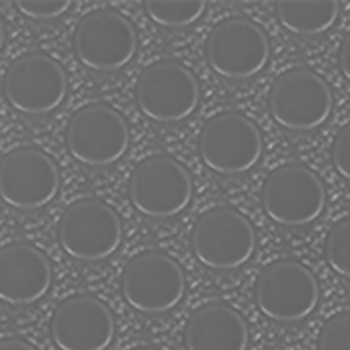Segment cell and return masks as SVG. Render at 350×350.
<instances>
[{"mask_svg":"<svg viewBox=\"0 0 350 350\" xmlns=\"http://www.w3.org/2000/svg\"><path fill=\"white\" fill-rule=\"evenodd\" d=\"M254 299L258 310L273 322L297 324L320 306L316 275L295 258H281L262 269L256 279Z\"/></svg>","mask_w":350,"mask_h":350,"instance_id":"obj_1","label":"cell"},{"mask_svg":"<svg viewBox=\"0 0 350 350\" xmlns=\"http://www.w3.org/2000/svg\"><path fill=\"white\" fill-rule=\"evenodd\" d=\"M334 109L330 84L308 68H293L277 76L269 92V111L275 123L293 133L322 127Z\"/></svg>","mask_w":350,"mask_h":350,"instance_id":"obj_2","label":"cell"},{"mask_svg":"<svg viewBox=\"0 0 350 350\" xmlns=\"http://www.w3.org/2000/svg\"><path fill=\"white\" fill-rule=\"evenodd\" d=\"M262 209L283 228H306L326 209L324 180L306 164L291 162L275 168L262 185Z\"/></svg>","mask_w":350,"mask_h":350,"instance_id":"obj_3","label":"cell"},{"mask_svg":"<svg viewBox=\"0 0 350 350\" xmlns=\"http://www.w3.org/2000/svg\"><path fill=\"white\" fill-rule=\"evenodd\" d=\"M191 246L203 267L228 273L250 262L256 252V232L238 209L215 207L197 219Z\"/></svg>","mask_w":350,"mask_h":350,"instance_id":"obj_4","label":"cell"},{"mask_svg":"<svg viewBox=\"0 0 350 350\" xmlns=\"http://www.w3.org/2000/svg\"><path fill=\"white\" fill-rule=\"evenodd\" d=\"M262 148L265 142L256 123L236 111L211 117L199 135L203 164L224 176L250 172L260 162Z\"/></svg>","mask_w":350,"mask_h":350,"instance_id":"obj_5","label":"cell"},{"mask_svg":"<svg viewBox=\"0 0 350 350\" xmlns=\"http://www.w3.org/2000/svg\"><path fill=\"white\" fill-rule=\"evenodd\" d=\"M205 55L215 74L228 80H250L271 62V41L260 25L246 16L217 23L205 43Z\"/></svg>","mask_w":350,"mask_h":350,"instance_id":"obj_6","label":"cell"},{"mask_svg":"<svg viewBox=\"0 0 350 350\" xmlns=\"http://www.w3.org/2000/svg\"><path fill=\"white\" fill-rule=\"evenodd\" d=\"M127 306L139 314L172 312L185 297L187 279L180 265L164 252L150 250L131 258L121 277Z\"/></svg>","mask_w":350,"mask_h":350,"instance_id":"obj_7","label":"cell"},{"mask_svg":"<svg viewBox=\"0 0 350 350\" xmlns=\"http://www.w3.org/2000/svg\"><path fill=\"white\" fill-rule=\"evenodd\" d=\"M59 246L80 262H100L113 256L123 240L121 217L98 199L72 203L57 226Z\"/></svg>","mask_w":350,"mask_h":350,"instance_id":"obj_8","label":"cell"},{"mask_svg":"<svg viewBox=\"0 0 350 350\" xmlns=\"http://www.w3.org/2000/svg\"><path fill=\"white\" fill-rule=\"evenodd\" d=\"M129 199L146 217H176L191 205V174L172 156H150L135 166L129 178Z\"/></svg>","mask_w":350,"mask_h":350,"instance_id":"obj_9","label":"cell"},{"mask_svg":"<svg viewBox=\"0 0 350 350\" xmlns=\"http://www.w3.org/2000/svg\"><path fill=\"white\" fill-rule=\"evenodd\" d=\"M137 107L156 123H180L189 119L201 100L195 74L176 59H160L148 66L137 80Z\"/></svg>","mask_w":350,"mask_h":350,"instance_id":"obj_10","label":"cell"},{"mask_svg":"<svg viewBox=\"0 0 350 350\" xmlns=\"http://www.w3.org/2000/svg\"><path fill=\"white\" fill-rule=\"evenodd\" d=\"M131 133L125 117L109 105H88L68 123L66 144L76 162L105 168L119 162L129 148Z\"/></svg>","mask_w":350,"mask_h":350,"instance_id":"obj_11","label":"cell"},{"mask_svg":"<svg viewBox=\"0 0 350 350\" xmlns=\"http://www.w3.org/2000/svg\"><path fill=\"white\" fill-rule=\"evenodd\" d=\"M137 49V33L127 16L117 10H92L76 27L74 53L94 72L123 70Z\"/></svg>","mask_w":350,"mask_h":350,"instance_id":"obj_12","label":"cell"},{"mask_svg":"<svg viewBox=\"0 0 350 350\" xmlns=\"http://www.w3.org/2000/svg\"><path fill=\"white\" fill-rule=\"evenodd\" d=\"M66 94V70L45 53H25L16 57L4 76V96L21 115H49L64 103Z\"/></svg>","mask_w":350,"mask_h":350,"instance_id":"obj_13","label":"cell"},{"mask_svg":"<svg viewBox=\"0 0 350 350\" xmlns=\"http://www.w3.org/2000/svg\"><path fill=\"white\" fill-rule=\"evenodd\" d=\"M59 191V170L41 150L25 146L8 152L0 162V199L21 211L49 205Z\"/></svg>","mask_w":350,"mask_h":350,"instance_id":"obj_14","label":"cell"},{"mask_svg":"<svg viewBox=\"0 0 350 350\" xmlns=\"http://www.w3.org/2000/svg\"><path fill=\"white\" fill-rule=\"evenodd\" d=\"M51 338L59 350H107L115 340V318L94 295H72L53 312Z\"/></svg>","mask_w":350,"mask_h":350,"instance_id":"obj_15","label":"cell"},{"mask_svg":"<svg viewBox=\"0 0 350 350\" xmlns=\"http://www.w3.org/2000/svg\"><path fill=\"white\" fill-rule=\"evenodd\" d=\"M51 262L29 242L0 248V301L33 306L51 289Z\"/></svg>","mask_w":350,"mask_h":350,"instance_id":"obj_16","label":"cell"},{"mask_svg":"<svg viewBox=\"0 0 350 350\" xmlns=\"http://www.w3.org/2000/svg\"><path fill=\"white\" fill-rule=\"evenodd\" d=\"M250 332L240 312L221 301L197 308L185 326L187 350H248Z\"/></svg>","mask_w":350,"mask_h":350,"instance_id":"obj_17","label":"cell"},{"mask_svg":"<svg viewBox=\"0 0 350 350\" xmlns=\"http://www.w3.org/2000/svg\"><path fill=\"white\" fill-rule=\"evenodd\" d=\"M340 14L336 0H283L277 2L281 27L297 37H316L330 31Z\"/></svg>","mask_w":350,"mask_h":350,"instance_id":"obj_18","label":"cell"},{"mask_svg":"<svg viewBox=\"0 0 350 350\" xmlns=\"http://www.w3.org/2000/svg\"><path fill=\"white\" fill-rule=\"evenodd\" d=\"M144 8L156 25L183 29L195 25L207 10V4L203 0H148Z\"/></svg>","mask_w":350,"mask_h":350,"instance_id":"obj_19","label":"cell"},{"mask_svg":"<svg viewBox=\"0 0 350 350\" xmlns=\"http://www.w3.org/2000/svg\"><path fill=\"white\" fill-rule=\"evenodd\" d=\"M326 260L336 275L350 279V217L332 226L326 238Z\"/></svg>","mask_w":350,"mask_h":350,"instance_id":"obj_20","label":"cell"},{"mask_svg":"<svg viewBox=\"0 0 350 350\" xmlns=\"http://www.w3.org/2000/svg\"><path fill=\"white\" fill-rule=\"evenodd\" d=\"M318 350H350V312H340L324 324Z\"/></svg>","mask_w":350,"mask_h":350,"instance_id":"obj_21","label":"cell"},{"mask_svg":"<svg viewBox=\"0 0 350 350\" xmlns=\"http://www.w3.org/2000/svg\"><path fill=\"white\" fill-rule=\"evenodd\" d=\"M72 6L70 0H16V10L35 21H51Z\"/></svg>","mask_w":350,"mask_h":350,"instance_id":"obj_22","label":"cell"},{"mask_svg":"<svg viewBox=\"0 0 350 350\" xmlns=\"http://www.w3.org/2000/svg\"><path fill=\"white\" fill-rule=\"evenodd\" d=\"M332 164L342 178L350 180V123L338 131L332 144Z\"/></svg>","mask_w":350,"mask_h":350,"instance_id":"obj_23","label":"cell"},{"mask_svg":"<svg viewBox=\"0 0 350 350\" xmlns=\"http://www.w3.org/2000/svg\"><path fill=\"white\" fill-rule=\"evenodd\" d=\"M338 64L342 70V76L350 82V31L347 33V37L342 39L340 51H338Z\"/></svg>","mask_w":350,"mask_h":350,"instance_id":"obj_24","label":"cell"},{"mask_svg":"<svg viewBox=\"0 0 350 350\" xmlns=\"http://www.w3.org/2000/svg\"><path fill=\"white\" fill-rule=\"evenodd\" d=\"M0 350H37L33 349L29 342L21 340V338H4L0 340Z\"/></svg>","mask_w":350,"mask_h":350,"instance_id":"obj_25","label":"cell"},{"mask_svg":"<svg viewBox=\"0 0 350 350\" xmlns=\"http://www.w3.org/2000/svg\"><path fill=\"white\" fill-rule=\"evenodd\" d=\"M4 37H6V29H4V21L0 16V49L4 47Z\"/></svg>","mask_w":350,"mask_h":350,"instance_id":"obj_26","label":"cell"},{"mask_svg":"<svg viewBox=\"0 0 350 350\" xmlns=\"http://www.w3.org/2000/svg\"><path fill=\"white\" fill-rule=\"evenodd\" d=\"M135 350H158V349H135Z\"/></svg>","mask_w":350,"mask_h":350,"instance_id":"obj_27","label":"cell"}]
</instances>
